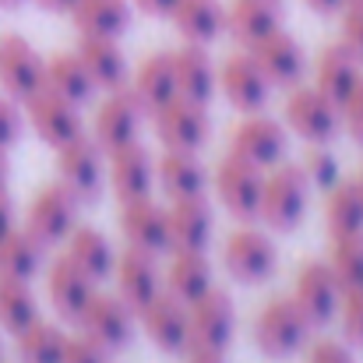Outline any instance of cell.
I'll use <instances>...</instances> for the list:
<instances>
[{
	"label": "cell",
	"instance_id": "obj_1",
	"mask_svg": "<svg viewBox=\"0 0 363 363\" xmlns=\"http://www.w3.org/2000/svg\"><path fill=\"white\" fill-rule=\"evenodd\" d=\"M307 205H311V184H307L300 162H279L264 173L257 219L268 230H275V233L296 230L307 216Z\"/></svg>",
	"mask_w": 363,
	"mask_h": 363
},
{
	"label": "cell",
	"instance_id": "obj_2",
	"mask_svg": "<svg viewBox=\"0 0 363 363\" xmlns=\"http://www.w3.org/2000/svg\"><path fill=\"white\" fill-rule=\"evenodd\" d=\"M237 335V303L226 289L212 286L198 303H191L187 357H226Z\"/></svg>",
	"mask_w": 363,
	"mask_h": 363
},
{
	"label": "cell",
	"instance_id": "obj_3",
	"mask_svg": "<svg viewBox=\"0 0 363 363\" xmlns=\"http://www.w3.org/2000/svg\"><path fill=\"white\" fill-rule=\"evenodd\" d=\"M311 328L314 325L307 321V314L300 311V303L293 296H275V300H268L257 311L254 342H257V350L268 360H289V357H296L307 346Z\"/></svg>",
	"mask_w": 363,
	"mask_h": 363
},
{
	"label": "cell",
	"instance_id": "obj_4",
	"mask_svg": "<svg viewBox=\"0 0 363 363\" xmlns=\"http://www.w3.org/2000/svg\"><path fill=\"white\" fill-rule=\"evenodd\" d=\"M106 152L96 145L92 134H78L74 141L57 148V177L78 201H96L106 180Z\"/></svg>",
	"mask_w": 363,
	"mask_h": 363
},
{
	"label": "cell",
	"instance_id": "obj_5",
	"mask_svg": "<svg viewBox=\"0 0 363 363\" xmlns=\"http://www.w3.org/2000/svg\"><path fill=\"white\" fill-rule=\"evenodd\" d=\"M286 127L307 145H332V138L342 130V113L314 85H293L286 99Z\"/></svg>",
	"mask_w": 363,
	"mask_h": 363
},
{
	"label": "cell",
	"instance_id": "obj_6",
	"mask_svg": "<svg viewBox=\"0 0 363 363\" xmlns=\"http://www.w3.org/2000/svg\"><path fill=\"white\" fill-rule=\"evenodd\" d=\"M223 264L237 282L254 286V282L272 279V272L279 268V250L264 230L243 223L240 230H233L223 243Z\"/></svg>",
	"mask_w": 363,
	"mask_h": 363
},
{
	"label": "cell",
	"instance_id": "obj_7",
	"mask_svg": "<svg viewBox=\"0 0 363 363\" xmlns=\"http://www.w3.org/2000/svg\"><path fill=\"white\" fill-rule=\"evenodd\" d=\"M78 198L57 180V184H46L32 201H28V212H25V230L43 243V247H53V243H64L67 233L78 226Z\"/></svg>",
	"mask_w": 363,
	"mask_h": 363
},
{
	"label": "cell",
	"instance_id": "obj_8",
	"mask_svg": "<svg viewBox=\"0 0 363 363\" xmlns=\"http://www.w3.org/2000/svg\"><path fill=\"white\" fill-rule=\"evenodd\" d=\"M43 85H46V60L39 57V50L25 35L4 32L0 35V89H4V96H11L14 103H25Z\"/></svg>",
	"mask_w": 363,
	"mask_h": 363
},
{
	"label": "cell",
	"instance_id": "obj_9",
	"mask_svg": "<svg viewBox=\"0 0 363 363\" xmlns=\"http://www.w3.org/2000/svg\"><path fill=\"white\" fill-rule=\"evenodd\" d=\"M286 148H289L286 123H279L275 117H264L261 110L247 113L230 134V155H240V159L261 166V169L279 166L286 159Z\"/></svg>",
	"mask_w": 363,
	"mask_h": 363
},
{
	"label": "cell",
	"instance_id": "obj_10",
	"mask_svg": "<svg viewBox=\"0 0 363 363\" xmlns=\"http://www.w3.org/2000/svg\"><path fill=\"white\" fill-rule=\"evenodd\" d=\"M261 191H264V169L247 162L240 155H226L219 162V173H216V194L223 201V208L240 219L250 223L257 219L261 212Z\"/></svg>",
	"mask_w": 363,
	"mask_h": 363
},
{
	"label": "cell",
	"instance_id": "obj_11",
	"mask_svg": "<svg viewBox=\"0 0 363 363\" xmlns=\"http://www.w3.org/2000/svg\"><path fill=\"white\" fill-rule=\"evenodd\" d=\"M141 121H145V106L130 92V85H121V89L106 92V99L96 106L92 138H96V145L103 152H113V148H123V145L138 141Z\"/></svg>",
	"mask_w": 363,
	"mask_h": 363
},
{
	"label": "cell",
	"instance_id": "obj_12",
	"mask_svg": "<svg viewBox=\"0 0 363 363\" xmlns=\"http://www.w3.org/2000/svg\"><path fill=\"white\" fill-rule=\"evenodd\" d=\"M289 296L300 303V311L307 314V321L318 328V325H328V321L339 318L342 286H339V279H335V272H332L328 261H307V264H300Z\"/></svg>",
	"mask_w": 363,
	"mask_h": 363
},
{
	"label": "cell",
	"instance_id": "obj_13",
	"mask_svg": "<svg viewBox=\"0 0 363 363\" xmlns=\"http://www.w3.org/2000/svg\"><path fill=\"white\" fill-rule=\"evenodd\" d=\"M25 121L28 127L53 148L74 141L78 134H85V121H82V106L53 96L50 89H39L35 96L25 99Z\"/></svg>",
	"mask_w": 363,
	"mask_h": 363
},
{
	"label": "cell",
	"instance_id": "obj_14",
	"mask_svg": "<svg viewBox=\"0 0 363 363\" xmlns=\"http://www.w3.org/2000/svg\"><path fill=\"white\" fill-rule=\"evenodd\" d=\"M46 293H50V303L53 311L64 318V321H82L85 307L92 303V296L99 293V282L92 275H85L67 254L53 257L50 268H46Z\"/></svg>",
	"mask_w": 363,
	"mask_h": 363
},
{
	"label": "cell",
	"instance_id": "obj_15",
	"mask_svg": "<svg viewBox=\"0 0 363 363\" xmlns=\"http://www.w3.org/2000/svg\"><path fill=\"white\" fill-rule=\"evenodd\" d=\"M138 321L145 335L162 350V353H187V328H191V307L159 289L141 311Z\"/></svg>",
	"mask_w": 363,
	"mask_h": 363
},
{
	"label": "cell",
	"instance_id": "obj_16",
	"mask_svg": "<svg viewBox=\"0 0 363 363\" xmlns=\"http://www.w3.org/2000/svg\"><path fill=\"white\" fill-rule=\"evenodd\" d=\"M219 89L226 96L230 106H237L240 113H257L268 103L272 82L261 74L257 60L250 57V50H237L223 60L219 67Z\"/></svg>",
	"mask_w": 363,
	"mask_h": 363
},
{
	"label": "cell",
	"instance_id": "obj_17",
	"mask_svg": "<svg viewBox=\"0 0 363 363\" xmlns=\"http://www.w3.org/2000/svg\"><path fill=\"white\" fill-rule=\"evenodd\" d=\"M134 321H138V314L123 303L117 293H96L78 325H82V332H85L89 339H96L103 350L117 353V350H123V346L134 339Z\"/></svg>",
	"mask_w": 363,
	"mask_h": 363
},
{
	"label": "cell",
	"instance_id": "obj_18",
	"mask_svg": "<svg viewBox=\"0 0 363 363\" xmlns=\"http://www.w3.org/2000/svg\"><path fill=\"white\" fill-rule=\"evenodd\" d=\"M155 134L166 148H184V152H198L208 138H212V117L205 103H191V99H173L169 106H162L155 113Z\"/></svg>",
	"mask_w": 363,
	"mask_h": 363
},
{
	"label": "cell",
	"instance_id": "obj_19",
	"mask_svg": "<svg viewBox=\"0 0 363 363\" xmlns=\"http://www.w3.org/2000/svg\"><path fill=\"white\" fill-rule=\"evenodd\" d=\"M250 57L257 60L261 74L272 82V85H300L303 74H307V53L303 46L296 43V35H289L282 25L275 32H268L264 39H257L250 46Z\"/></svg>",
	"mask_w": 363,
	"mask_h": 363
},
{
	"label": "cell",
	"instance_id": "obj_20",
	"mask_svg": "<svg viewBox=\"0 0 363 363\" xmlns=\"http://www.w3.org/2000/svg\"><path fill=\"white\" fill-rule=\"evenodd\" d=\"M110 159V187L123 201H138V198H152L155 191V159L141 141H130L123 148L106 152Z\"/></svg>",
	"mask_w": 363,
	"mask_h": 363
},
{
	"label": "cell",
	"instance_id": "obj_21",
	"mask_svg": "<svg viewBox=\"0 0 363 363\" xmlns=\"http://www.w3.org/2000/svg\"><path fill=\"white\" fill-rule=\"evenodd\" d=\"M121 233L127 247L148 250V254H166L169 250V223H166V208L155 205L152 198H138V201H123L121 205Z\"/></svg>",
	"mask_w": 363,
	"mask_h": 363
},
{
	"label": "cell",
	"instance_id": "obj_22",
	"mask_svg": "<svg viewBox=\"0 0 363 363\" xmlns=\"http://www.w3.org/2000/svg\"><path fill=\"white\" fill-rule=\"evenodd\" d=\"M113 279H117V296L138 314L159 289H162V279H159V264H155V254L148 250H138V247H127L117 254V268H113Z\"/></svg>",
	"mask_w": 363,
	"mask_h": 363
},
{
	"label": "cell",
	"instance_id": "obj_23",
	"mask_svg": "<svg viewBox=\"0 0 363 363\" xmlns=\"http://www.w3.org/2000/svg\"><path fill=\"white\" fill-rule=\"evenodd\" d=\"M166 223H169V250H205L212 243L216 219H212L205 194L169 201Z\"/></svg>",
	"mask_w": 363,
	"mask_h": 363
},
{
	"label": "cell",
	"instance_id": "obj_24",
	"mask_svg": "<svg viewBox=\"0 0 363 363\" xmlns=\"http://www.w3.org/2000/svg\"><path fill=\"white\" fill-rule=\"evenodd\" d=\"M130 92L138 96V103L145 106V113H159L162 106H169L173 99H180L177 92V71H173V53L159 50V53H148L134 78H130Z\"/></svg>",
	"mask_w": 363,
	"mask_h": 363
},
{
	"label": "cell",
	"instance_id": "obj_25",
	"mask_svg": "<svg viewBox=\"0 0 363 363\" xmlns=\"http://www.w3.org/2000/svg\"><path fill=\"white\" fill-rule=\"evenodd\" d=\"M173 71H177V92L180 99H191V103H212L216 89H219V71L208 57L205 46H194V43H184L180 50H173Z\"/></svg>",
	"mask_w": 363,
	"mask_h": 363
},
{
	"label": "cell",
	"instance_id": "obj_26",
	"mask_svg": "<svg viewBox=\"0 0 363 363\" xmlns=\"http://www.w3.org/2000/svg\"><path fill=\"white\" fill-rule=\"evenodd\" d=\"M155 184H159V191L169 201H177V198H198L208 187V173H205L198 152L166 148L162 159L155 162Z\"/></svg>",
	"mask_w": 363,
	"mask_h": 363
},
{
	"label": "cell",
	"instance_id": "obj_27",
	"mask_svg": "<svg viewBox=\"0 0 363 363\" xmlns=\"http://www.w3.org/2000/svg\"><path fill=\"white\" fill-rule=\"evenodd\" d=\"M360 74H363V64L342 43H328L318 53V60H314V89L325 92L335 106L346 103V96L357 89Z\"/></svg>",
	"mask_w": 363,
	"mask_h": 363
},
{
	"label": "cell",
	"instance_id": "obj_28",
	"mask_svg": "<svg viewBox=\"0 0 363 363\" xmlns=\"http://www.w3.org/2000/svg\"><path fill=\"white\" fill-rule=\"evenodd\" d=\"M85 64V71L92 74L96 89H121L130 78V67H127V57H123L121 43L117 39H106V35H82L78 39V50H74Z\"/></svg>",
	"mask_w": 363,
	"mask_h": 363
},
{
	"label": "cell",
	"instance_id": "obj_29",
	"mask_svg": "<svg viewBox=\"0 0 363 363\" xmlns=\"http://www.w3.org/2000/svg\"><path fill=\"white\" fill-rule=\"evenodd\" d=\"M64 254H67L85 275H92L96 282L110 279L113 268H117V247H113V240H110L103 230H96V226H74V230L67 233V240H64Z\"/></svg>",
	"mask_w": 363,
	"mask_h": 363
},
{
	"label": "cell",
	"instance_id": "obj_30",
	"mask_svg": "<svg viewBox=\"0 0 363 363\" xmlns=\"http://www.w3.org/2000/svg\"><path fill=\"white\" fill-rule=\"evenodd\" d=\"M169 268H166V293L177 296L180 303H198L216 282H212V264L205 250H169Z\"/></svg>",
	"mask_w": 363,
	"mask_h": 363
},
{
	"label": "cell",
	"instance_id": "obj_31",
	"mask_svg": "<svg viewBox=\"0 0 363 363\" xmlns=\"http://www.w3.org/2000/svg\"><path fill=\"white\" fill-rule=\"evenodd\" d=\"M279 25H282L279 0H233V4H226V32L243 50H250L257 39H264Z\"/></svg>",
	"mask_w": 363,
	"mask_h": 363
},
{
	"label": "cell",
	"instance_id": "obj_32",
	"mask_svg": "<svg viewBox=\"0 0 363 363\" xmlns=\"http://www.w3.org/2000/svg\"><path fill=\"white\" fill-rule=\"evenodd\" d=\"M184 43L208 46L219 35H226V4L223 0H180L169 14Z\"/></svg>",
	"mask_w": 363,
	"mask_h": 363
},
{
	"label": "cell",
	"instance_id": "obj_33",
	"mask_svg": "<svg viewBox=\"0 0 363 363\" xmlns=\"http://www.w3.org/2000/svg\"><path fill=\"white\" fill-rule=\"evenodd\" d=\"M130 18H134L130 0H78L71 11L78 35H106V39H121L130 28Z\"/></svg>",
	"mask_w": 363,
	"mask_h": 363
},
{
	"label": "cell",
	"instance_id": "obj_34",
	"mask_svg": "<svg viewBox=\"0 0 363 363\" xmlns=\"http://www.w3.org/2000/svg\"><path fill=\"white\" fill-rule=\"evenodd\" d=\"M43 89H50L53 96H60V99H67L74 106H85L96 96V82L85 71L78 53H53L46 60V85Z\"/></svg>",
	"mask_w": 363,
	"mask_h": 363
},
{
	"label": "cell",
	"instance_id": "obj_35",
	"mask_svg": "<svg viewBox=\"0 0 363 363\" xmlns=\"http://www.w3.org/2000/svg\"><path fill=\"white\" fill-rule=\"evenodd\" d=\"M43 243L35 240L25 226H14L4 240H0V275L4 279H21L32 282L35 272L43 268Z\"/></svg>",
	"mask_w": 363,
	"mask_h": 363
},
{
	"label": "cell",
	"instance_id": "obj_36",
	"mask_svg": "<svg viewBox=\"0 0 363 363\" xmlns=\"http://www.w3.org/2000/svg\"><path fill=\"white\" fill-rule=\"evenodd\" d=\"M325 226L328 237H353L363 233V194L357 180H339L325 201Z\"/></svg>",
	"mask_w": 363,
	"mask_h": 363
},
{
	"label": "cell",
	"instance_id": "obj_37",
	"mask_svg": "<svg viewBox=\"0 0 363 363\" xmlns=\"http://www.w3.org/2000/svg\"><path fill=\"white\" fill-rule=\"evenodd\" d=\"M67 332L60 325H50V321H32L25 332L14 335L18 342V357L21 363H60L64 360V350H67Z\"/></svg>",
	"mask_w": 363,
	"mask_h": 363
},
{
	"label": "cell",
	"instance_id": "obj_38",
	"mask_svg": "<svg viewBox=\"0 0 363 363\" xmlns=\"http://www.w3.org/2000/svg\"><path fill=\"white\" fill-rule=\"evenodd\" d=\"M32 321H39V303L28 282L21 279H4L0 275V328L18 335Z\"/></svg>",
	"mask_w": 363,
	"mask_h": 363
},
{
	"label": "cell",
	"instance_id": "obj_39",
	"mask_svg": "<svg viewBox=\"0 0 363 363\" xmlns=\"http://www.w3.org/2000/svg\"><path fill=\"white\" fill-rule=\"evenodd\" d=\"M342 293L363 286V233L353 237H332V257H328Z\"/></svg>",
	"mask_w": 363,
	"mask_h": 363
},
{
	"label": "cell",
	"instance_id": "obj_40",
	"mask_svg": "<svg viewBox=\"0 0 363 363\" xmlns=\"http://www.w3.org/2000/svg\"><path fill=\"white\" fill-rule=\"evenodd\" d=\"M300 169H303L311 191H314V187H318V191H332V187L342 180V177H339V159H335V152H332L328 145H311L307 155H303V162H300Z\"/></svg>",
	"mask_w": 363,
	"mask_h": 363
},
{
	"label": "cell",
	"instance_id": "obj_41",
	"mask_svg": "<svg viewBox=\"0 0 363 363\" xmlns=\"http://www.w3.org/2000/svg\"><path fill=\"white\" fill-rule=\"evenodd\" d=\"M339 321H342V335L350 346H360L363 350V286L357 289H346L342 293V303H339Z\"/></svg>",
	"mask_w": 363,
	"mask_h": 363
},
{
	"label": "cell",
	"instance_id": "obj_42",
	"mask_svg": "<svg viewBox=\"0 0 363 363\" xmlns=\"http://www.w3.org/2000/svg\"><path fill=\"white\" fill-rule=\"evenodd\" d=\"M60 363H110V350H103L96 339H89L82 332V335L67 339V350H64V360Z\"/></svg>",
	"mask_w": 363,
	"mask_h": 363
},
{
	"label": "cell",
	"instance_id": "obj_43",
	"mask_svg": "<svg viewBox=\"0 0 363 363\" xmlns=\"http://www.w3.org/2000/svg\"><path fill=\"white\" fill-rule=\"evenodd\" d=\"M339 43L363 64V7L360 4L342 7V39Z\"/></svg>",
	"mask_w": 363,
	"mask_h": 363
},
{
	"label": "cell",
	"instance_id": "obj_44",
	"mask_svg": "<svg viewBox=\"0 0 363 363\" xmlns=\"http://www.w3.org/2000/svg\"><path fill=\"white\" fill-rule=\"evenodd\" d=\"M21 110H18V103L11 99V96H0V148L7 152L11 145H18V138H21Z\"/></svg>",
	"mask_w": 363,
	"mask_h": 363
},
{
	"label": "cell",
	"instance_id": "obj_45",
	"mask_svg": "<svg viewBox=\"0 0 363 363\" xmlns=\"http://www.w3.org/2000/svg\"><path fill=\"white\" fill-rule=\"evenodd\" d=\"M307 363H357V357H353V346H350V342L318 339V342L307 350Z\"/></svg>",
	"mask_w": 363,
	"mask_h": 363
},
{
	"label": "cell",
	"instance_id": "obj_46",
	"mask_svg": "<svg viewBox=\"0 0 363 363\" xmlns=\"http://www.w3.org/2000/svg\"><path fill=\"white\" fill-rule=\"evenodd\" d=\"M339 113H342V127L353 134V141L363 145V74L357 82V89L346 96V103L339 106Z\"/></svg>",
	"mask_w": 363,
	"mask_h": 363
},
{
	"label": "cell",
	"instance_id": "obj_47",
	"mask_svg": "<svg viewBox=\"0 0 363 363\" xmlns=\"http://www.w3.org/2000/svg\"><path fill=\"white\" fill-rule=\"evenodd\" d=\"M18 226V212H14V198L7 194V187H0V240Z\"/></svg>",
	"mask_w": 363,
	"mask_h": 363
},
{
	"label": "cell",
	"instance_id": "obj_48",
	"mask_svg": "<svg viewBox=\"0 0 363 363\" xmlns=\"http://www.w3.org/2000/svg\"><path fill=\"white\" fill-rule=\"evenodd\" d=\"M130 4H134V11H141V14L169 18V14L177 11V4H180V0H130Z\"/></svg>",
	"mask_w": 363,
	"mask_h": 363
},
{
	"label": "cell",
	"instance_id": "obj_49",
	"mask_svg": "<svg viewBox=\"0 0 363 363\" xmlns=\"http://www.w3.org/2000/svg\"><path fill=\"white\" fill-rule=\"evenodd\" d=\"M303 4L318 14H342V7H346V0H303Z\"/></svg>",
	"mask_w": 363,
	"mask_h": 363
},
{
	"label": "cell",
	"instance_id": "obj_50",
	"mask_svg": "<svg viewBox=\"0 0 363 363\" xmlns=\"http://www.w3.org/2000/svg\"><path fill=\"white\" fill-rule=\"evenodd\" d=\"M43 11H53V14H71L78 0H35Z\"/></svg>",
	"mask_w": 363,
	"mask_h": 363
},
{
	"label": "cell",
	"instance_id": "obj_51",
	"mask_svg": "<svg viewBox=\"0 0 363 363\" xmlns=\"http://www.w3.org/2000/svg\"><path fill=\"white\" fill-rule=\"evenodd\" d=\"M7 177H11V166H7V152L0 148V187H7Z\"/></svg>",
	"mask_w": 363,
	"mask_h": 363
},
{
	"label": "cell",
	"instance_id": "obj_52",
	"mask_svg": "<svg viewBox=\"0 0 363 363\" xmlns=\"http://www.w3.org/2000/svg\"><path fill=\"white\" fill-rule=\"evenodd\" d=\"M191 363H226L223 357H191Z\"/></svg>",
	"mask_w": 363,
	"mask_h": 363
},
{
	"label": "cell",
	"instance_id": "obj_53",
	"mask_svg": "<svg viewBox=\"0 0 363 363\" xmlns=\"http://www.w3.org/2000/svg\"><path fill=\"white\" fill-rule=\"evenodd\" d=\"M21 4H28V0H0V7H21Z\"/></svg>",
	"mask_w": 363,
	"mask_h": 363
},
{
	"label": "cell",
	"instance_id": "obj_54",
	"mask_svg": "<svg viewBox=\"0 0 363 363\" xmlns=\"http://www.w3.org/2000/svg\"><path fill=\"white\" fill-rule=\"evenodd\" d=\"M357 187H360V194H363V173H360V180H357Z\"/></svg>",
	"mask_w": 363,
	"mask_h": 363
},
{
	"label": "cell",
	"instance_id": "obj_55",
	"mask_svg": "<svg viewBox=\"0 0 363 363\" xmlns=\"http://www.w3.org/2000/svg\"><path fill=\"white\" fill-rule=\"evenodd\" d=\"M350 4H360V7H363V0H346V7H350Z\"/></svg>",
	"mask_w": 363,
	"mask_h": 363
},
{
	"label": "cell",
	"instance_id": "obj_56",
	"mask_svg": "<svg viewBox=\"0 0 363 363\" xmlns=\"http://www.w3.org/2000/svg\"><path fill=\"white\" fill-rule=\"evenodd\" d=\"M0 363H4V342H0Z\"/></svg>",
	"mask_w": 363,
	"mask_h": 363
}]
</instances>
